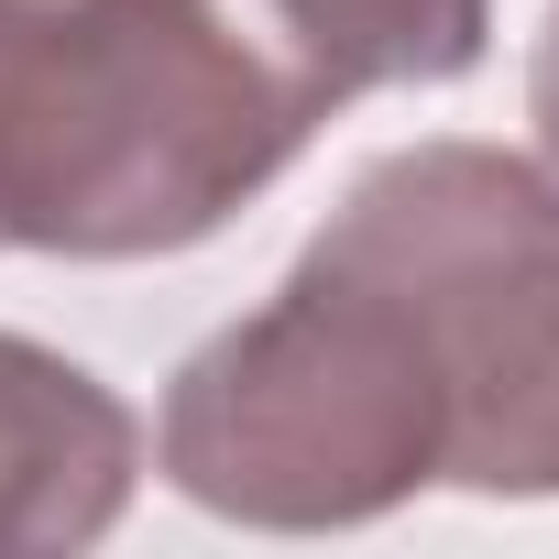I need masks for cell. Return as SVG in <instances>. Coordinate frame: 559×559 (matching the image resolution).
<instances>
[{
	"label": "cell",
	"mask_w": 559,
	"mask_h": 559,
	"mask_svg": "<svg viewBox=\"0 0 559 559\" xmlns=\"http://www.w3.org/2000/svg\"><path fill=\"white\" fill-rule=\"evenodd\" d=\"M330 110L286 0H23L0 12V252H187Z\"/></svg>",
	"instance_id": "1"
},
{
	"label": "cell",
	"mask_w": 559,
	"mask_h": 559,
	"mask_svg": "<svg viewBox=\"0 0 559 559\" xmlns=\"http://www.w3.org/2000/svg\"><path fill=\"white\" fill-rule=\"evenodd\" d=\"M154 450L187 504L308 537L450 483V395L417 330L352 263L297 252V274L252 319L187 352Z\"/></svg>",
	"instance_id": "2"
},
{
	"label": "cell",
	"mask_w": 559,
	"mask_h": 559,
	"mask_svg": "<svg viewBox=\"0 0 559 559\" xmlns=\"http://www.w3.org/2000/svg\"><path fill=\"white\" fill-rule=\"evenodd\" d=\"M417 330L450 395V483L559 493V176L493 143L384 154L308 241Z\"/></svg>",
	"instance_id": "3"
},
{
	"label": "cell",
	"mask_w": 559,
	"mask_h": 559,
	"mask_svg": "<svg viewBox=\"0 0 559 559\" xmlns=\"http://www.w3.org/2000/svg\"><path fill=\"white\" fill-rule=\"evenodd\" d=\"M132 483H143L132 406L88 362L0 330V559L99 548L121 526Z\"/></svg>",
	"instance_id": "4"
},
{
	"label": "cell",
	"mask_w": 559,
	"mask_h": 559,
	"mask_svg": "<svg viewBox=\"0 0 559 559\" xmlns=\"http://www.w3.org/2000/svg\"><path fill=\"white\" fill-rule=\"evenodd\" d=\"M286 12H297V34H308V56L330 67L341 99L472 78L483 34H493V0H286Z\"/></svg>",
	"instance_id": "5"
},
{
	"label": "cell",
	"mask_w": 559,
	"mask_h": 559,
	"mask_svg": "<svg viewBox=\"0 0 559 559\" xmlns=\"http://www.w3.org/2000/svg\"><path fill=\"white\" fill-rule=\"evenodd\" d=\"M526 121H537V154H548V176H559V12H548L537 67H526Z\"/></svg>",
	"instance_id": "6"
},
{
	"label": "cell",
	"mask_w": 559,
	"mask_h": 559,
	"mask_svg": "<svg viewBox=\"0 0 559 559\" xmlns=\"http://www.w3.org/2000/svg\"><path fill=\"white\" fill-rule=\"evenodd\" d=\"M0 12H23V0H0Z\"/></svg>",
	"instance_id": "7"
}]
</instances>
